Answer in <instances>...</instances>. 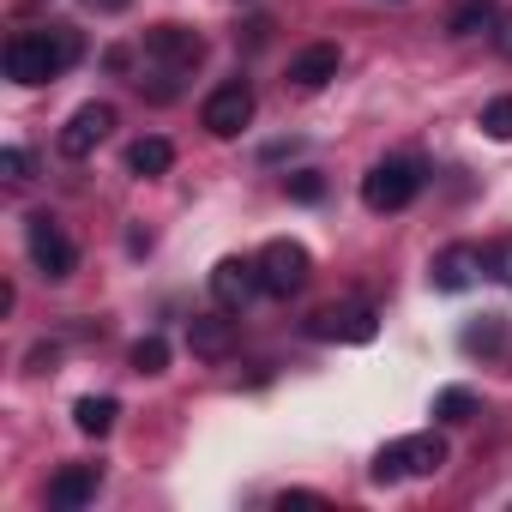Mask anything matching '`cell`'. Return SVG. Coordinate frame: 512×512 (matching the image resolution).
<instances>
[{
	"label": "cell",
	"instance_id": "cell-11",
	"mask_svg": "<svg viewBox=\"0 0 512 512\" xmlns=\"http://www.w3.org/2000/svg\"><path fill=\"white\" fill-rule=\"evenodd\" d=\"M476 272H482V247L458 241V247H446L440 260L428 266V284H434V290H446V296H458V290H470V284H476Z\"/></svg>",
	"mask_w": 512,
	"mask_h": 512
},
{
	"label": "cell",
	"instance_id": "cell-22",
	"mask_svg": "<svg viewBox=\"0 0 512 512\" xmlns=\"http://www.w3.org/2000/svg\"><path fill=\"white\" fill-rule=\"evenodd\" d=\"M488 25H494V19H488V7L476 0V7H458V13H452L446 31H452V37H476V31H488Z\"/></svg>",
	"mask_w": 512,
	"mask_h": 512
},
{
	"label": "cell",
	"instance_id": "cell-14",
	"mask_svg": "<svg viewBox=\"0 0 512 512\" xmlns=\"http://www.w3.org/2000/svg\"><path fill=\"white\" fill-rule=\"evenodd\" d=\"M127 169H133L139 181H157V175H169V169H175V145H169V139H157V133H145V139H133V145H127Z\"/></svg>",
	"mask_w": 512,
	"mask_h": 512
},
{
	"label": "cell",
	"instance_id": "cell-27",
	"mask_svg": "<svg viewBox=\"0 0 512 512\" xmlns=\"http://www.w3.org/2000/svg\"><path fill=\"white\" fill-rule=\"evenodd\" d=\"M91 7H103V13H121V7H127V0H91Z\"/></svg>",
	"mask_w": 512,
	"mask_h": 512
},
{
	"label": "cell",
	"instance_id": "cell-5",
	"mask_svg": "<svg viewBox=\"0 0 512 512\" xmlns=\"http://www.w3.org/2000/svg\"><path fill=\"white\" fill-rule=\"evenodd\" d=\"M199 121H205L211 139H235V133L253 121V85H247V79H223V85L205 97Z\"/></svg>",
	"mask_w": 512,
	"mask_h": 512
},
{
	"label": "cell",
	"instance_id": "cell-18",
	"mask_svg": "<svg viewBox=\"0 0 512 512\" xmlns=\"http://www.w3.org/2000/svg\"><path fill=\"white\" fill-rule=\"evenodd\" d=\"M127 362H133V374H163V368H169V344L151 332V338H139V344H133V356H127Z\"/></svg>",
	"mask_w": 512,
	"mask_h": 512
},
{
	"label": "cell",
	"instance_id": "cell-24",
	"mask_svg": "<svg viewBox=\"0 0 512 512\" xmlns=\"http://www.w3.org/2000/svg\"><path fill=\"white\" fill-rule=\"evenodd\" d=\"M482 266H494V278H500V284H512V241L482 247Z\"/></svg>",
	"mask_w": 512,
	"mask_h": 512
},
{
	"label": "cell",
	"instance_id": "cell-25",
	"mask_svg": "<svg viewBox=\"0 0 512 512\" xmlns=\"http://www.w3.org/2000/svg\"><path fill=\"white\" fill-rule=\"evenodd\" d=\"M0 175H7V181H31V157L19 145H7V151H0Z\"/></svg>",
	"mask_w": 512,
	"mask_h": 512
},
{
	"label": "cell",
	"instance_id": "cell-21",
	"mask_svg": "<svg viewBox=\"0 0 512 512\" xmlns=\"http://www.w3.org/2000/svg\"><path fill=\"white\" fill-rule=\"evenodd\" d=\"M482 133H488V139H512V97H494V103L482 109Z\"/></svg>",
	"mask_w": 512,
	"mask_h": 512
},
{
	"label": "cell",
	"instance_id": "cell-2",
	"mask_svg": "<svg viewBox=\"0 0 512 512\" xmlns=\"http://www.w3.org/2000/svg\"><path fill=\"white\" fill-rule=\"evenodd\" d=\"M416 193H422V169H416L410 157H380V163L362 175V205H368V211H404Z\"/></svg>",
	"mask_w": 512,
	"mask_h": 512
},
{
	"label": "cell",
	"instance_id": "cell-9",
	"mask_svg": "<svg viewBox=\"0 0 512 512\" xmlns=\"http://www.w3.org/2000/svg\"><path fill=\"white\" fill-rule=\"evenodd\" d=\"M260 290H266V284H260V260H217V272H211V296H217L223 314H241Z\"/></svg>",
	"mask_w": 512,
	"mask_h": 512
},
{
	"label": "cell",
	"instance_id": "cell-7",
	"mask_svg": "<svg viewBox=\"0 0 512 512\" xmlns=\"http://www.w3.org/2000/svg\"><path fill=\"white\" fill-rule=\"evenodd\" d=\"M109 133H115V109H109V103H85V109H73V121L61 127V139H55V145H61V157H73V163H79V157H91Z\"/></svg>",
	"mask_w": 512,
	"mask_h": 512
},
{
	"label": "cell",
	"instance_id": "cell-4",
	"mask_svg": "<svg viewBox=\"0 0 512 512\" xmlns=\"http://www.w3.org/2000/svg\"><path fill=\"white\" fill-rule=\"evenodd\" d=\"M308 272H314V260H308L302 241H266V247H260V284H266V296L290 302V296L308 284Z\"/></svg>",
	"mask_w": 512,
	"mask_h": 512
},
{
	"label": "cell",
	"instance_id": "cell-16",
	"mask_svg": "<svg viewBox=\"0 0 512 512\" xmlns=\"http://www.w3.org/2000/svg\"><path fill=\"white\" fill-rule=\"evenodd\" d=\"M115 416H121V404H115V398H79V404H73L79 434H97V440L115 428Z\"/></svg>",
	"mask_w": 512,
	"mask_h": 512
},
{
	"label": "cell",
	"instance_id": "cell-15",
	"mask_svg": "<svg viewBox=\"0 0 512 512\" xmlns=\"http://www.w3.org/2000/svg\"><path fill=\"white\" fill-rule=\"evenodd\" d=\"M398 452H404V470H410V476H440V470H446V440H440L434 428H428V434H404Z\"/></svg>",
	"mask_w": 512,
	"mask_h": 512
},
{
	"label": "cell",
	"instance_id": "cell-8",
	"mask_svg": "<svg viewBox=\"0 0 512 512\" xmlns=\"http://www.w3.org/2000/svg\"><path fill=\"white\" fill-rule=\"evenodd\" d=\"M308 332H314V338H338V344H374V338H380V314L362 308V302H350V308H320V314L308 320Z\"/></svg>",
	"mask_w": 512,
	"mask_h": 512
},
{
	"label": "cell",
	"instance_id": "cell-26",
	"mask_svg": "<svg viewBox=\"0 0 512 512\" xmlns=\"http://www.w3.org/2000/svg\"><path fill=\"white\" fill-rule=\"evenodd\" d=\"M494 49H500V55H506V61H512V13H506V19H500V25H494Z\"/></svg>",
	"mask_w": 512,
	"mask_h": 512
},
{
	"label": "cell",
	"instance_id": "cell-6",
	"mask_svg": "<svg viewBox=\"0 0 512 512\" xmlns=\"http://www.w3.org/2000/svg\"><path fill=\"white\" fill-rule=\"evenodd\" d=\"M145 55L163 61V73H193L205 61V37L187 25H157V31H145Z\"/></svg>",
	"mask_w": 512,
	"mask_h": 512
},
{
	"label": "cell",
	"instance_id": "cell-10",
	"mask_svg": "<svg viewBox=\"0 0 512 512\" xmlns=\"http://www.w3.org/2000/svg\"><path fill=\"white\" fill-rule=\"evenodd\" d=\"M97 488H103V470L97 464H61L55 482H49V506L55 512H79V506L97 500Z\"/></svg>",
	"mask_w": 512,
	"mask_h": 512
},
{
	"label": "cell",
	"instance_id": "cell-23",
	"mask_svg": "<svg viewBox=\"0 0 512 512\" xmlns=\"http://www.w3.org/2000/svg\"><path fill=\"white\" fill-rule=\"evenodd\" d=\"M290 199H302V205H314V199H326V181H320L314 169H302V175H290Z\"/></svg>",
	"mask_w": 512,
	"mask_h": 512
},
{
	"label": "cell",
	"instance_id": "cell-13",
	"mask_svg": "<svg viewBox=\"0 0 512 512\" xmlns=\"http://www.w3.org/2000/svg\"><path fill=\"white\" fill-rule=\"evenodd\" d=\"M187 350H193L199 362H223V356L235 350V320H223V314H193V320H187Z\"/></svg>",
	"mask_w": 512,
	"mask_h": 512
},
{
	"label": "cell",
	"instance_id": "cell-20",
	"mask_svg": "<svg viewBox=\"0 0 512 512\" xmlns=\"http://www.w3.org/2000/svg\"><path fill=\"white\" fill-rule=\"evenodd\" d=\"M368 476H374L380 488H386V482H398V476H410V470H404V452H398V440L374 452V470H368Z\"/></svg>",
	"mask_w": 512,
	"mask_h": 512
},
{
	"label": "cell",
	"instance_id": "cell-19",
	"mask_svg": "<svg viewBox=\"0 0 512 512\" xmlns=\"http://www.w3.org/2000/svg\"><path fill=\"white\" fill-rule=\"evenodd\" d=\"M500 338H506V320H500V314H482V320H476V326L464 332V350L476 356V350H494Z\"/></svg>",
	"mask_w": 512,
	"mask_h": 512
},
{
	"label": "cell",
	"instance_id": "cell-17",
	"mask_svg": "<svg viewBox=\"0 0 512 512\" xmlns=\"http://www.w3.org/2000/svg\"><path fill=\"white\" fill-rule=\"evenodd\" d=\"M470 416H476V392L470 386H446L434 398V422H470Z\"/></svg>",
	"mask_w": 512,
	"mask_h": 512
},
{
	"label": "cell",
	"instance_id": "cell-1",
	"mask_svg": "<svg viewBox=\"0 0 512 512\" xmlns=\"http://www.w3.org/2000/svg\"><path fill=\"white\" fill-rule=\"evenodd\" d=\"M0 61H7V79H13V85H49V79H61V73L79 61V31H73V25L19 31Z\"/></svg>",
	"mask_w": 512,
	"mask_h": 512
},
{
	"label": "cell",
	"instance_id": "cell-12",
	"mask_svg": "<svg viewBox=\"0 0 512 512\" xmlns=\"http://www.w3.org/2000/svg\"><path fill=\"white\" fill-rule=\"evenodd\" d=\"M338 67H344L338 43H308V49L290 61V85H296V91H320V85L338 79Z\"/></svg>",
	"mask_w": 512,
	"mask_h": 512
},
{
	"label": "cell",
	"instance_id": "cell-3",
	"mask_svg": "<svg viewBox=\"0 0 512 512\" xmlns=\"http://www.w3.org/2000/svg\"><path fill=\"white\" fill-rule=\"evenodd\" d=\"M25 241H31V260H37V272H43L49 284H67V278L79 272V247L67 241V229H61L49 211H37V217L25 223Z\"/></svg>",
	"mask_w": 512,
	"mask_h": 512
}]
</instances>
